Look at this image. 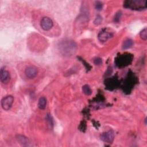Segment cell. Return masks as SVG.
I'll return each instance as SVG.
<instances>
[{"label": "cell", "mask_w": 147, "mask_h": 147, "mask_svg": "<svg viewBox=\"0 0 147 147\" xmlns=\"http://www.w3.org/2000/svg\"><path fill=\"white\" fill-rule=\"evenodd\" d=\"M59 47L60 52L65 56H71L77 50L76 44L71 40H66L61 42L59 44Z\"/></svg>", "instance_id": "1"}, {"label": "cell", "mask_w": 147, "mask_h": 147, "mask_svg": "<svg viewBox=\"0 0 147 147\" xmlns=\"http://www.w3.org/2000/svg\"><path fill=\"white\" fill-rule=\"evenodd\" d=\"M146 0H130L123 3V6L125 7L136 10H141L146 9Z\"/></svg>", "instance_id": "2"}, {"label": "cell", "mask_w": 147, "mask_h": 147, "mask_svg": "<svg viewBox=\"0 0 147 147\" xmlns=\"http://www.w3.org/2000/svg\"><path fill=\"white\" fill-rule=\"evenodd\" d=\"M14 102V98L11 95H7L1 100V106L3 110H9L12 106Z\"/></svg>", "instance_id": "3"}, {"label": "cell", "mask_w": 147, "mask_h": 147, "mask_svg": "<svg viewBox=\"0 0 147 147\" xmlns=\"http://www.w3.org/2000/svg\"><path fill=\"white\" fill-rule=\"evenodd\" d=\"M40 25L41 28L44 30L47 31L50 30L52 28L53 25V22L50 18L48 17H44L41 20Z\"/></svg>", "instance_id": "4"}, {"label": "cell", "mask_w": 147, "mask_h": 147, "mask_svg": "<svg viewBox=\"0 0 147 147\" xmlns=\"http://www.w3.org/2000/svg\"><path fill=\"white\" fill-rule=\"evenodd\" d=\"M100 139L107 143L113 142L114 139V133L112 130H109L103 133L100 136Z\"/></svg>", "instance_id": "5"}, {"label": "cell", "mask_w": 147, "mask_h": 147, "mask_svg": "<svg viewBox=\"0 0 147 147\" xmlns=\"http://www.w3.org/2000/svg\"><path fill=\"white\" fill-rule=\"evenodd\" d=\"M38 74L37 68L34 66H29L26 68L25 70V74L29 79H33L35 78Z\"/></svg>", "instance_id": "6"}, {"label": "cell", "mask_w": 147, "mask_h": 147, "mask_svg": "<svg viewBox=\"0 0 147 147\" xmlns=\"http://www.w3.org/2000/svg\"><path fill=\"white\" fill-rule=\"evenodd\" d=\"M132 57L129 55H123L122 56L119 57V59L118 60V63H117V65L119 66H125L128 65L130 63H131Z\"/></svg>", "instance_id": "7"}, {"label": "cell", "mask_w": 147, "mask_h": 147, "mask_svg": "<svg viewBox=\"0 0 147 147\" xmlns=\"http://www.w3.org/2000/svg\"><path fill=\"white\" fill-rule=\"evenodd\" d=\"M113 36V34L112 33L104 30V31L100 32L98 34V40L100 42H106V41H107L109 38H111Z\"/></svg>", "instance_id": "8"}, {"label": "cell", "mask_w": 147, "mask_h": 147, "mask_svg": "<svg viewBox=\"0 0 147 147\" xmlns=\"http://www.w3.org/2000/svg\"><path fill=\"white\" fill-rule=\"evenodd\" d=\"M0 80L3 83H7L10 80V75L8 71L1 68L0 71Z\"/></svg>", "instance_id": "9"}, {"label": "cell", "mask_w": 147, "mask_h": 147, "mask_svg": "<svg viewBox=\"0 0 147 147\" xmlns=\"http://www.w3.org/2000/svg\"><path fill=\"white\" fill-rule=\"evenodd\" d=\"M17 141L18 143L23 146H31V143L29 138L23 135H17L16 136Z\"/></svg>", "instance_id": "10"}, {"label": "cell", "mask_w": 147, "mask_h": 147, "mask_svg": "<svg viewBox=\"0 0 147 147\" xmlns=\"http://www.w3.org/2000/svg\"><path fill=\"white\" fill-rule=\"evenodd\" d=\"M47 105V99L44 96H41L38 102V107L40 109L43 110L45 108Z\"/></svg>", "instance_id": "11"}, {"label": "cell", "mask_w": 147, "mask_h": 147, "mask_svg": "<svg viewBox=\"0 0 147 147\" xmlns=\"http://www.w3.org/2000/svg\"><path fill=\"white\" fill-rule=\"evenodd\" d=\"M133 45V41L131 39H126L125 40L122 45V49H127L130 48V47H132V45Z\"/></svg>", "instance_id": "12"}, {"label": "cell", "mask_w": 147, "mask_h": 147, "mask_svg": "<svg viewBox=\"0 0 147 147\" xmlns=\"http://www.w3.org/2000/svg\"><path fill=\"white\" fill-rule=\"evenodd\" d=\"M82 91L83 92L84 94H85L87 95H90L92 93V90L91 89V88L90 87V86L87 84L84 85L82 87Z\"/></svg>", "instance_id": "13"}, {"label": "cell", "mask_w": 147, "mask_h": 147, "mask_svg": "<svg viewBox=\"0 0 147 147\" xmlns=\"http://www.w3.org/2000/svg\"><path fill=\"white\" fill-rule=\"evenodd\" d=\"M140 36L144 41L147 40V29L146 28L140 32Z\"/></svg>", "instance_id": "14"}, {"label": "cell", "mask_w": 147, "mask_h": 147, "mask_svg": "<svg viewBox=\"0 0 147 147\" xmlns=\"http://www.w3.org/2000/svg\"><path fill=\"white\" fill-rule=\"evenodd\" d=\"M102 21V17L100 16H98L96 17V18H95V20L94 21V23L95 25H99V24H100L101 23Z\"/></svg>", "instance_id": "15"}, {"label": "cell", "mask_w": 147, "mask_h": 147, "mask_svg": "<svg viewBox=\"0 0 147 147\" xmlns=\"http://www.w3.org/2000/svg\"><path fill=\"white\" fill-rule=\"evenodd\" d=\"M102 6H103V5H102V2H99V1L96 2V3H95V8H96V10H102Z\"/></svg>", "instance_id": "16"}, {"label": "cell", "mask_w": 147, "mask_h": 147, "mask_svg": "<svg viewBox=\"0 0 147 147\" xmlns=\"http://www.w3.org/2000/svg\"><path fill=\"white\" fill-rule=\"evenodd\" d=\"M102 59L100 58H99V57H97L96 58L95 60H94V63L96 65H100L102 64Z\"/></svg>", "instance_id": "17"}, {"label": "cell", "mask_w": 147, "mask_h": 147, "mask_svg": "<svg viewBox=\"0 0 147 147\" xmlns=\"http://www.w3.org/2000/svg\"><path fill=\"white\" fill-rule=\"evenodd\" d=\"M119 13H117V14L115 15V18H114V21H117V22H118V21H119V18H120V17H121V14H119Z\"/></svg>", "instance_id": "18"}]
</instances>
